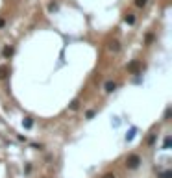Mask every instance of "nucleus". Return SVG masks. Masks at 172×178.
<instances>
[{
  "mask_svg": "<svg viewBox=\"0 0 172 178\" xmlns=\"http://www.w3.org/2000/svg\"><path fill=\"white\" fill-rule=\"evenodd\" d=\"M94 113H96L94 109H87V111H85V119H93V117H94Z\"/></svg>",
  "mask_w": 172,
  "mask_h": 178,
  "instance_id": "f8f14e48",
  "label": "nucleus"
},
{
  "mask_svg": "<svg viewBox=\"0 0 172 178\" xmlns=\"http://www.w3.org/2000/svg\"><path fill=\"white\" fill-rule=\"evenodd\" d=\"M139 165H141V158L137 154H130L126 158V167L128 169H137Z\"/></svg>",
  "mask_w": 172,
  "mask_h": 178,
  "instance_id": "f257e3e1",
  "label": "nucleus"
},
{
  "mask_svg": "<svg viewBox=\"0 0 172 178\" xmlns=\"http://www.w3.org/2000/svg\"><path fill=\"white\" fill-rule=\"evenodd\" d=\"M135 6H137V8H146L148 0H135Z\"/></svg>",
  "mask_w": 172,
  "mask_h": 178,
  "instance_id": "9d476101",
  "label": "nucleus"
},
{
  "mask_svg": "<svg viewBox=\"0 0 172 178\" xmlns=\"http://www.w3.org/2000/svg\"><path fill=\"white\" fill-rule=\"evenodd\" d=\"M102 178H115V174H113V173H107V174H104Z\"/></svg>",
  "mask_w": 172,
  "mask_h": 178,
  "instance_id": "a211bd4d",
  "label": "nucleus"
},
{
  "mask_svg": "<svg viewBox=\"0 0 172 178\" xmlns=\"http://www.w3.org/2000/svg\"><path fill=\"white\" fill-rule=\"evenodd\" d=\"M152 39H154V35H152V33H146V37H144V41H146V43H150Z\"/></svg>",
  "mask_w": 172,
  "mask_h": 178,
  "instance_id": "dca6fc26",
  "label": "nucleus"
},
{
  "mask_svg": "<svg viewBox=\"0 0 172 178\" xmlns=\"http://www.w3.org/2000/svg\"><path fill=\"white\" fill-rule=\"evenodd\" d=\"M22 126H24V128H26V130H30V128H32V126H33V121H32V119H30V117H26V119H24V121H22Z\"/></svg>",
  "mask_w": 172,
  "mask_h": 178,
  "instance_id": "1a4fd4ad",
  "label": "nucleus"
},
{
  "mask_svg": "<svg viewBox=\"0 0 172 178\" xmlns=\"http://www.w3.org/2000/svg\"><path fill=\"white\" fill-rule=\"evenodd\" d=\"M48 11H58V4L56 2H50V4H48Z\"/></svg>",
  "mask_w": 172,
  "mask_h": 178,
  "instance_id": "4468645a",
  "label": "nucleus"
},
{
  "mask_svg": "<svg viewBox=\"0 0 172 178\" xmlns=\"http://www.w3.org/2000/svg\"><path fill=\"white\" fill-rule=\"evenodd\" d=\"M133 135H135V128H132V130H130V134H126V141H132Z\"/></svg>",
  "mask_w": 172,
  "mask_h": 178,
  "instance_id": "ddd939ff",
  "label": "nucleus"
},
{
  "mask_svg": "<svg viewBox=\"0 0 172 178\" xmlns=\"http://www.w3.org/2000/svg\"><path fill=\"white\" fill-rule=\"evenodd\" d=\"M11 54H13V46L6 45V46H4V50H2V56H4V58H9Z\"/></svg>",
  "mask_w": 172,
  "mask_h": 178,
  "instance_id": "423d86ee",
  "label": "nucleus"
},
{
  "mask_svg": "<svg viewBox=\"0 0 172 178\" xmlns=\"http://www.w3.org/2000/svg\"><path fill=\"white\" fill-rule=\"evenodd\" d=\"M78 104H80L78 100H72V102H71V106H68V109H78Z\"/></svg>",
  "mask_w": 172,
  "mask_h": 178,
  "instance_id": "2eb2a0df",
  "label": "nucleus"
},
{
  "mask_svg": "<svg viewBox=\"0 0 172 178\" xmlns=\"http://www.w3.org/2000/svg\"><path fill=\"white\" fill-rule=\"evenodd\" d=\"M4 26H6V19L0 17V30H4Z\"/></svg>",
  "mask_w": 172,
  "mask_h": 178,
  "instance_id": "f3484780",
  "label": "nucleus"
},
{
  "mask_svg": "<svg viewBox=\"0 0 172 178\" xmlns=\"http://www.w3.org/2000/svg\"><path fill=\"white\" fill-rule=\"evenodd\" d=\"M124 22L130 24V26H133L135 24V15H133V13H126V15H124Z\"/></svg>",
  "mask_w": 172,
  "mask_h": 178,
  "instance_id": "20e7f679",
  "label": "nucleus"
},
{
  "mask_svg": "<svg viewBox=\"0 0 172 178\" xmlns=\"http://www.w3.org/2000/svg\"><path fill=\"white\" fill-rule=\"evenodd\" d=\"M137 69H139V61H132V63L128 65V71H130V72H135V74H139V72H137Z\"/></svg>",
  "mask_w": 172,
  "mask_h": 178,
  "instance_id": "39448f33",
  "label": "nucleus"
},
{
  "mask_svg": "<svg viewBox=\"0 0 172 178\" xmlns=\"http://www.w3.org/2000/svg\"><path fill=\"white\" fill-rule=\"evenodd\" d=\"M115 89H117V84H115L113 80H107L106 84H104V91H106V93H113Z\"/></svg>",
  "mask_w": 172,
  "mask_h": 178,
  "instance_id": "f03ea898",
  "label": "nucleus"
},
{
  "mask_svg": "<svg viewBox=\"0 0 172 178\" xmlns=\"http://www.w3.org/2000/svg\"><path fill=\"white\" fill-rule=\"evenodd\" d=\"M159 178H172V171H163L159 174Z\"/></svg>",
  "mask_w": 172,
  "mask_h": 178,
  "instance_id": "9b49d317",
  "label": "nucleus"
},
{
  "mask_svg": "<svg viewBox=\"0 0 172 178\" xmlns=\"http://www.w3.org/2000/svg\"><path fill=\"white\" fill-rule=\"evenodd\" d=\"M170 147H172V137H170V135H167L165 141H163V150H168Z\"/></svg>",
  "mask_w": 172,
  "mask_h": 178,
  "instance_id": "6e6552de",
  "label": "nucleus"
},
{
  "mask_svg": "<svg viewBox=\"0 0 172 178\" xmlns=\"http://www.w3.org/2000/svg\"><path fill=\"white\" fill-rule=\"evenodd\" d=\"M107 48L111 50V52H119L120 50V43L117 39H113V41H109V43H107Z\"/></svg>",
  "mask_w": 172,
  "mask_h": 178,
  "instance_id": "7ed1b4c3",
  "label": "nucleus"
},
{
  "mask_svg": "<svg viewBox=\"0 0 172 178\" xmlns=\"http://www.w3.org/2000/svg\"><path fill=\"white\" fill-rule=\"evenodd\" d=\"M9 74V67L8 65H0V78H6Z\"/></svg>",
  "mask_w": 172,
  "mask_h": 178,
  "instance_id": "0eeeda50",
  "label": "nucleus"
}]
</instances>
